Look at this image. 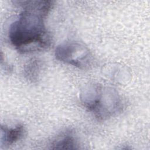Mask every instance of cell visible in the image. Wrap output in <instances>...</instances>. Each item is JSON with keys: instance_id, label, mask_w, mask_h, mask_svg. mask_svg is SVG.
Returning a JSON list of instances; mask_svg holds the SVG:
<instances>
[{"instance_id": "6da1fadb", "label": "cell", "mask_w": 150, "mask_h": 150, "mask_svg": "<svg viewBox=\"0 0 150 150\" xmlns=\"http://www.w3.org/2000/svg\"><path fill=\"white\" fill-rule=\"evenodd\" d=\"M46 16L36 11L22 8L18 18L10 26L9 39L20 53L27 54L47 49L52 38L45 25Z\"/></svg>"}, {"instance_id": "7a4b0ae2", "label": "cell", "mask_w": 150, "mask_h": 150, "mask_svg": "<svg viewBox=\"0 0 150 150\" xmlns=\"http://www.w3.org/2000/svg\"><path fill=\"white\" fill-rule=\"evenodd\" d=\"M80 97L83 106L99 121L107 120L122 110L120 96L112 88L92 84L83 90Z\"/></svg>"}, {"instance_id": "3957f363", "label": "cell", "mask_w": 150, "mask_h": 150, "mask_svg": "<svg viewBox=\"0 0 150 150\" xmlns=\"http://www.w3.org/2000/svg\"><path fill=\"white\" fill-rule=\"evenodd\" d=\"M54 55L57 60L79 69H86L92 61L89 49L84 44L77 41L59 45L55 49Z\"/></svg>"}, {"instance_id": "277c9868", "label": "cell", "mask_w": 150, "mask_h": 150, "mask_svg": "<svg viewBox=\"0 0 150 150\" xmlns=\"http://www.w3.org/2000/svg\"><path fill=\"white\" fill-rule=\"evenodd\" d=\"M25 133V127L18 124L14 127H8L6 125L1 127V146H10L21 139Z\"/></svg>"}, {"instance_id": "5b68a950", "label": "cell", "mask_w": 150, "mask_h": 150, "mask_svg": "<svg viewBox=\"0 0 150 150\" xmlns=\"http://www.w3.org/2000/svg\"><path fill=\"white\" fill-rule=\"evenodd\" d=\"M78 143L73 130L68 129L56 137L50 144V148L54 149H78Z\"/></svg>"}, {"instance_id": "8992f818", "label": "cell", "mask_w": 150, "mask_h": 150, "mask_svg": "<svg viewBox=\"0 0 150 150\" xmlns=\"http://www.w3.org/2000/svg\"><path fill=\"white\" fill-rule=\"evenodd\" d=\"M42 67V62L39 59L30 60L24 67L23 74L25 77L32 83L37 81L39 79Z\"/></svg>"}]
</instances>
